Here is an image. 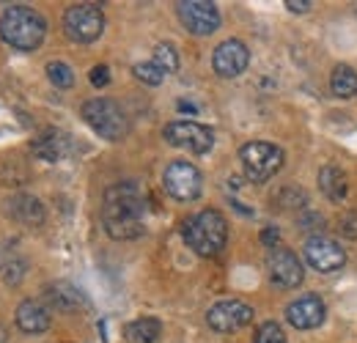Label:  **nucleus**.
<instances>
[{"label": "nucleus", "mask_w": 357, "mask_h": 343, "mask_svg": "<svg viewBox=\"0 0 357 343\" xmlns=\"http://www.w3.org/2000/svg\"><path fill=\"white\" fill-rule=\"evenodd\" d=\"M146 220V195L137 181H119L105 190L102 198V228L107 236L124 242L143 234Z\"/></svg>", "instance_id": "f257e3e1"}, {"label": "nucleus", "mask_w": 357, "mask_h": 343, "mask_svg": "<svg viewBox=\"0 0 357 343\" xmlns=\"http://www.w3.org/2000/svg\"><path fill=\"white\" fill-rule=\"evenodd\" d=\"M47 36L45 17L31 8V6H8L0 14V39L20 49V52H33Z\"/></svg>", "instance_id": "f03ea898"}, {"label": "nucleus", "mask_w": 357, "mask_h": 343, "mask_svg": "<svg viewBox=\"0 0 357 343\" xmlns=\"http://www.w3.org/2000/svg\"><path fill=\"white\" fill-rule=\"evenodd\" d=\"M181 236L190 245V250H195L204 258H212L218 256L228 242V222L218 209H204L195 217L184 220Z\"/></svg>", "instance_id": "7ed1b4c3"}, {"label": "nucleus", "mask_w": 357, "mask_h": 343, "mask_svg": "<svg viewBox=\"0 0 357 343\" xmlns=\"http://www.w3.org/2000/svg\"><path fill=\"white\" fill-rule=\"evenodd\" d=\"M83 119L99 137L110 140V143H119L127 137L130 132V121H127V113L113 102V99H105V96H96V99H89L83 105Z\"/></svg>", "instance_id": "20e7f679"}, {"label": "nucleus", "mask_w": 357, "mask_h": 343, "mask_svg": "<svg viewBox=\"0 0 357 343\" xmlns=\"http://www.w3.org/2000/svg\"><path fill=\"white\" fill-rule=\"evenodd\" d=\"M239 162L250 181L261 184L283 168V148H278L275 143H267V140H250L239 148Z\"/></svg>", "instance_id": "39448f33"}, {"label": "nucleus", "mask_w": 357, "mask_h": 343, "mask_svg": "<svg viewBox=\"0 0 357 343\" xmlns=\"http://www.w3.org/2000/svg\"><path fill=\"white\" fill-rule=\"evenodd\" d=\"M63 31L72 42L91 44L105 31V14L96 3H72L63 14Z\"/></svg>", "instance_id": "423d86ee"}, {"label": "nucleus", "mask_w": 357, "mask_h": 343, "mask_svg": "<svg viewBox=\"0 0 357 343\" xmlns=\"http://www.w3.org/2000/svg\"><path fill=\"white\" fill-rule=\"evenodd\" d=\"M162 187H165V192L171 195V198H176V201H195L198 195H201V190H204V176L201 171L192 165V162H187V160H174L165 173H162Z\"/></svg>", "instance_id": "0eeeda50"}, {"label": "nucleus", "mask_w": 357, "mask_h": 343, "mask_svg": "<svg viewBox=\"0 0 357 343\" xmlns=\"http://www.w3.org/2000/svg\"><path fill=\"white\" fill-rule=\"evenodd\" d=\"M162 137L176 146V148H187L192 154H209L215 146V132L198 121H171L162 129Z\"/></svg>", "instance_id": "6e6552de"}, {"label": "nucleus", "mask_w": 357, "mask_h": 343, "mask_svg": "<svg viewBox=\"0 0 357 343\" xmlns=\"http://www.w3.org/2000/svg\"><path fill=\"white\" fill-rule=\"evenodd\" d=\"M176 14L192 36H212L220 28V11L206 0H181L176 3Z\"/></svg>", "instance_id": "1a4fd4ad"}, {"label": "nucleus", "mask_w": 357, "mask_h": 343, "mask_svg": "<svg viewBox=\"0 0 357 343\" xmlns=\"http://www.w3.org/2000/svg\"><path fill=\"white\" fill-rule=\"evenodd\" d=\"M253 307L242 300H223L206 310V324L215 333H236L253 321Z\"/></svg>", "instance_id": "9d476101"}, {"label": "nucleus", "mask_w": 357, "mask_h": 343, "mask_svg": "<svg viewBox=\"0 0 357 343\" xmlns=\"http://www.w3.org/2000/svg\"><path fill=\"white\" fill-rule=\"evenodd\" d=\"M250 66V49L248 44L239 42V39H225L215 47V55H212V69L218 77L223 80H234L239 75H245V69Z\"/></svg>", "instance_id": "9b49d317"}, {"label": "nucleus", "mask_w": 357, "mask_h": 343, "mask_svg": "<svg viewBox=\"0 0 357 343\" xmlns=\"http://www.w3.org/2000/svg\"><path fill=\"white\" fill-rule=\"evenodd\" d=\"M267 272H269V280L278 289H297L305 280V269H303L300 258L294 256V250H289V247L269 250Z\"/></svg>", "instance_id": "f8f14e48"}, {"label": "nucleus", "mask_w": 357, "mask_h": 343, "mask_svg": "<svg viewBox=\"0 0 357 343\" xmlns=\"http://www.w3.org/2000/svg\"><path fill=\"white\" fill-rule=\"evenodd\" d=\"M305 258H308V264H311L316 272H321V275H330V272H338L344 264H347V253H344V247L335 242V239H330V236H311L308 242H305Z\"/></svg>", "instance_id": "ddd939ff"}, {"label": "nucleus", "mask_w": 357, "mask_h": 343, "mask_svg": "<svg viewBox=\"0 0 357 343\" xmlns=\"http://www.w3.org/2000/svg\"><path fill=\"white\" fill-rule=\"evenodd\" d=\"M324 316H327V307H324L321 297H316V294H303L294 302H289V307H286V321L294 330H316V327H321Z\"/></svg>", "instance_id": "4468645a"}, {"label": "nucleus", "mask_w": 357, "mask_h": 343, "mask_svg": "<svg viewBox=\"0 0 357 343\" xmlns=\"http://www.w3.org/2000/svg\"><path fill=\"white\" fill-rule=\"evenodd\" d=\"M14 319H17V327H20L22 333H28V335L47 333V330H50V324H52L50 310H47L42 302H36V300L20 302V307H17Z\"/></svg>", "instance_id": "2eb2a0df"}, {"label": "nucleus", "mask_w": 357, "mask_h": 343, "mask_svg": "<svg viewBox=\"0 0 357 343\" xmlns=\"http://www.w3.org/2000/svg\"><path fill=\"white\" fill-rule=\"evenodd\" d=\"M8 212H11L14 220H20L22 225H42L47 217L42 201H39L36 195H31V192L14 195V198L8 201Z\"/></svg>", "instance_id": "dca6fc26"}, {"label": "nucleus", "mask_w": 357, "mask_h": 343, "mask_svg": "<svg viewBox=\"0 0 357 343\" xmlns=\"http://www.w3.org/2000/svg\"><path fill=\"white\" fill-rule=\"evenodd\" d=\"M319 190H321V195H327L333 204H341V201L347 198V192H349V184H347L344 171L335 168V165H324V168L319 171Z\"/></svg>", "instance_id": "f3484780"}, {"label": "nucleus", "mask_w": 357, "mask_h": 343, "mask_svg": "<svg viewBox=\"0 0 357 343\" xmlns=\"http://www.w3.org/2000/svg\"><path fill=\"white\" fill-rule=\"evenodd\" d=\"M33 154L39 157V160H45V162H58L63 154H66V137L61 135V132H55V129H47L42 137H36L33 140Z\"/></svg>", "instance_id": "a211bd4d"}, {"label": "nucleus", "mask_w": 357, "mask_h": 343, "mask_svg": "<svg viewBox=\"0 0 357 343\" xmlns=\"http://www.w3.org/2000/svg\"><path fill=\"white\" fill-rule=\"evenodd\" d=\"M124 335H127V341L130 343H157V338L162 335V321L154 319V316L135 319V321L127 324Z\"/></svg>", "instance_id": "6ab92c4d"}, {"label": "nucleus", "mask_w": 357, "mask_h": 343, "mask_svg": "<svg viewBox=\"0 0 357 343\" xmlns=\"http://www.w3.org/2000/svg\"><path fill=\"white\" fill-rule=\"evenodd\" d=\"M28 272V261L20 256L17 250H8V247H0V277L3 283L8 286H17Z\"/></svg>", "instance_id": "aec40b11"}, {"label": "nucleus", "mask_w": 357, "mask_h": 343, "mask_svg": "<svg viewBox=\"0 0 357 343\" xmlns=\"http://www.w3.org/2000/svg\"><path fill=\"white\" fill-rule=\"evenodd\" d=\"M45 297L58 310H75L77 305H83V294L72 283H52V286H47Z\"/></svg>", "instance_id": "412c9836"}, {"label": "nucleus", "mask_w": 357, "mask_h": 343, "mask_svg": "<svg viewBox=\"0 0 357 343\" xmlns=\"http://www.w3.org/2000/svg\"><path fill=\"white\" fill-rule=\"evenodd\" d=\"M330 91L338 96V99H352L357 96V72L352 66H344L338 63L330 75Z\"/></svg>", "instance_id": "4be33fe9"}, {"label": "nucleus", "mask_w": 357, "mask_h": 343, "mask_svg": "<svg viewBox=\"0 0 357 343\" xmlns=\"http://www.w3.org/2000/svg\"><path fill=\"white\" fill-rule=\"evenodd\" d=\"M165 75H174L178 69V52H176V47L174 44H168V42H162V44H157L154 47V58H151Z\"/></svg>", "instance_id": "5701e85b"}, {"label": "nucleus", "mask_w": 357, "mask_h": 343, "mask_svg": "<svg viewBox=\"0 0 357 343\" xmlns=\"http://www.w3.org/2000/svg\"><path fill=\"white\" fill-rule=\"evenodd\" d=\"M47 77L55 88H72L75 86V72L63 61H50L47 63Z\"/></svg>", "instance_id": "b1692460"}, {"label": "nucleus", "mask_w": 357, "mask_h": 343, "mask_svg": "<svg viewBox=\"0 0 357 343\" xmlns=\"http://www.w3.org/2000/svg\"><path fill=\"white\" fill-rule=\"evenodd\" d=\"M132 75L140 80V83H146V86H160L162 80H165V72L154 63V61H143V63H135L132 66Z\"/></svg>", "instance_id": "393cba45"}, {"label": "nucleus", "mask_w": 357, "mask_h": 343, "mask_svg": "<svg viewBox=\"0 0 357 343\" xmlns=\"http://www.w3.org/2000/svg\"><path fill=\"white\" fill-rule=\"evenodd\" d=\"M256 343H289V341H286V333L280 330V324L264 321V324L256 330Z\"/></svg>", "instance_id": "a878e982"}, {"label": "nucleus", "mask_w": 357, "mask_h": 343, "mask_svg": "<svg viewBox=\"0 0 357 343\" xmlns=\"http://www.w3.org/2000/svg\"><path fill=\"white\" fill-rule=\"evenodd\" d=\"M89 80H91V86L93 88H105L107 83H110V69H107L105 63L93 66V69H91V75H89Z\"/></svg>", "instance_id": "bb28decb"}, {"label": "nucleus", "mask_w": 357, "mask_h": 343, "mask_svg": "<svg viewBox=\"0 0 357 343\" xmlns=\"http://www.w3.org/2000/svg\"><path fill=\"white\" fill-rule=\"evenodd\" d=\"M300 228L305 231H324V217L316 212H303L300 215Z\"/></svg>", "instance_id": "cd10ccee"}, {"label": "nucleus", "mask_w": 357, "mask_h": 343, "mask_svg": "<svg viewBox=\"0 0 357 343\" xmlns=\"http://www.w3.org/2000/svg\"><path fill=\"white\" fill-rule=\"evenodd\" d=\"M338 231L344 234V236H349V239H357V215L355 212H347V215L338 220Z\"/></svg>", "instance_id": "c85d7f7f"}, {"label": "nucleus", "mask_w": 357, "mask_h": 343, "mask_svg": "<svg viewBox=\"0 0 357 343\" xmlns=\"http://www.w3.org/2000/svg\"><path fill=\"white\" fill-rule=\"evenodd\" d=\"M261 242L267 245L269 250H275V247H278V242H280V231H278L275 225H267V228L261 231Z\"/></svg>", "instance_id": "c756f323"}, {"label": "nucleus", "mask_w": 357, "mask_h": 343, "mask_svg": "<svg viewBox=\"0 0 357 343\" xmlns=\"http://www.w3.org/2000/svg\"><path fill=\"white\" fill-rule=\"evenodd\" d=\"M286 8L294 11V14H305V11L311 8V3H308V0H300V3H297V0H286Z\"/></svg>", "instance_id": "7c9ffc66"}, {"label": "nucleus", "mask_w": 357, "mask_h": 343, "mask_svg": "<svg viewBox=\"0 0 357 343\" xmlns=\"http://www.w3.org/2000/svg\"><path fill=\"white\" fill-rule=\"evenodd\" d=\"M178 110H181V113H195V105H190V102H178Z\"/></svg>", "instance_id": "2f4dec72"}, {"label": "nucleus", "mask_w": 357, "mask_h": 343, "mask_svg": "<svg viewBox=\"0 0 357 343\" xmlns=\"http://www.w3.org/2000/svg\"><path fill=\"white\" fill-rule=\"evenodd\" d=\"M6 338H8V335H6V330L0 327V343H6Z\"/></svg>", "instance_id": "473e14b6"}]
</instances>
